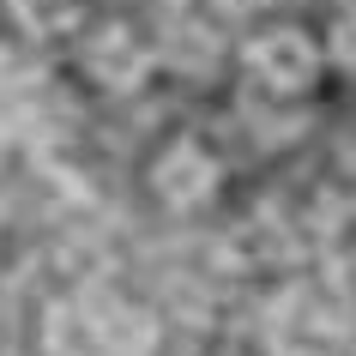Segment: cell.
I'll return each instance as SVG.
<instances>
[{"label":"cell","instance_id":"obj_1","mask_svg":"<svg viewBox=\"0 0 356 356\" xmlns=\"http://www.w3.org/2000/svg\"><path fill=\"white\" fill-rule=\"evenodd\" d=\"M248 67H254V79L272 85V91H302V85L314 79L320 55H314V42L302 37V31H266V37H254V49H248Z\"/></svg>","mask_w":356,"mask_h":356},{"label":"cell","instance_id":"obj_2","mask_svg":"<svg viewBox=\"0 0 356 356\" xmlns=\"http://www.w3.org/2000/svg\"><path fill=\"white\" fill-rule=\"evenodd\" d=\"M151 188H157V200H169V206H200V200L218 188V157H211L206 145L181 139V145H169L163 157H157Z\"/></svg>","mask_w":356,"mask_h":356},{"label":"cell","instance_id":"obj_3","mask_svg":"<svg viewBox=\"0 0 356 356\" xmlns=\"http://www.w3.org/2000/svg\"><path fill=\"white\" fill-rule=\"evenodd\" d=\"M139 73H145V49H139L121 24H109V31L91 42V79L109 85V91H127V85H139Z\"/></svg>","mask_w":356,"mask_h":356},{"label":"cell","instance_id":"obj_4","mask_svg":"<svg viewBox=\"0 0 356 356\" xmlns=\"http://www.w3.org/2000/svg\"><path fill=\"white\" fill-rule=\"evenodd\" d=\"M49 350L55 356H109L97 308H55L49 314Z\"/></svg>","mask_w":356,"mask_h":356},{"label":"cell","instance_id":"obj_5","mask_svg":"<svg viewBox=\"0 0 356 356\" xmlns=\"http://www.w3.org/2000/svg\"><path fill=\"white\" fill-rule=\"evenodd\" d=\"M236 248L248 254L242 266H272V260H284V229L278 224H254V229L236 236Z\"/></svg>","mask_w":356,"mask_h":356},{"label":"cell","instance_id":"obj_6","mask_svg":"<svg viewBox=\"0 0 356 356\" xmlns=\"http://www.w3.org/2000/svg\"><path fill=\"white\" fill-rule=\"evenodd\" d=\"M31 31H67L73 24V0H19Z\"/></svg>","mask_w":356,"mask_h":356},{"label":"cell","instance_id":"obj_7","mask_svg":"<svg viewBox=\"0 0 356 356\" xmlns=\"http://www.w3.org/2000/svg\"><path fill=\"white\" fill-rule=\"evenodd\" d=\"M332 49H338V60L350 67V24H338V31H332Z\"/></svg>","mask_w":356,"mask_h":356}]
</instances>
